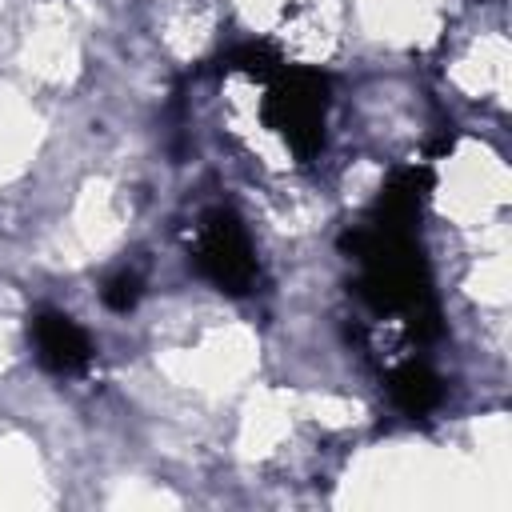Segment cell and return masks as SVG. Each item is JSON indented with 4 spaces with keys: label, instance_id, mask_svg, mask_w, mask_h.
Wrapping results in <instances>:
<instances>
[{
    "label": "cell",
    "instance_id": "6da1fadb",
    "mask_svg": "<svg viewBox=\"0 0 512 512\" xmlns=\"http://www.w3.org/2000/svg\"><path fill=\"white\" fill-rule=\"evenodd\" d=\"M340 252L360 264L356 296L376 312H416L432 304V276L420 244L412 232L384 228V224H352L340 232Z\"/></svg>",
    "mask_w": 512,
    "mask_h": 512
},
{
    "label": "cell",
    "instance_id": "7a4b0ae2",
    "mask_svg": "<svg viewBox=\"0 0 512 512\" xmlns=\"http://www.w3.org/2000/svg\"><path fill=\"white\" fill-rule=\"evenodd\" d=\"M328 76L320 68H280L264 96V120L288 140L296 160H312L324 148Z\"/></svg>",
    "mask_w": 512,
    "mask_h": 512
},
{
    "label": "cell",
    "instance_id": "3957f363",
    "mask_svg": "<svg viewBox=\"0 0 512 512\" xmlns=\"http://www.w3.org/2000/svg\"><path fill=\"white\" fill-rule=\"evenodd\" d=\"M192 264L208 284H216L228 296H248L260 284V264H256L252 240H248L240 216L224 204H216L200 216Z\"/></svg>",
    "mask_w": 512,
    "mask_h": 512
},
{
    "label": "cell",
    "instance_id": "277c9868",
    "mask_svg": "<svg viewBox=\"0 0 512 512\" xmlns=\"http://www.w3.org/2000/svg\"><path fill=\"white\" fill-rule=\"evenodd\" d=\"M28 336L36 344V360L56 372V376H76L88 368L92 360V340L88 332L68 316V312H56V308H40L32 320H28Z\"/></svg>",
    "mask_w": 512,
    "mask_h": 512
},
{
    "label": "cell",
    "instance_id": "5b68a950",
    "mask_svg": "<svg viewBox=\"0 0 512 512\" xmlns=\"http://www.w3.org/2000/svg\"><path fill=\"white\" fill-rule=\"evenodd\" d=\"M432 184H436V176H432L428 164L396 168V172L384 180V188H380V196H376L368 220H372V224H384V228L412 232V224H416L420 212H424V200H428Z\"/></svg>",
    "mask_w": 512,
    "mask_h": 512
},
{
    "label": "cell",
    "instance_id": "8992f818",
    "mask_svg": "<svg viewBox=\"0 0 512 512\" xmlns=\"http://www.w3.org/2000/svg\"><path fill=\"white\" fill-rule=\"evenodd\" d=\"M388 396L404 416H428L440 400H444V384L440 376L424 364V360H404L400 368H392L388 376Z\"/></svg>",
    "mask_w": 512,
    "mask_h": 512
},
{
    "label": "cell",
    "instance_id": "52a82bcc",
    "mask_svg": "<svg viewBox=\"0 0 512 512\" xmlns=\"http://www.w3.org/2000/svg\"><path fill=\"white\" fill-rule=\"evenodd\" d=\"M224 72H248L256 80H272L280 68H284V56L268 44V40H244L236 48H228L220 60H216Z\"/></svg>",
    "mask_w": 512,
    "mask_h": 512
},
{
    "label": "cell",
    "instance_id": "ba28073f",
    "mask_svg": "<svg viewBox=\"0 0 512 512\" xmlns=\"http://www.w3.org/2000/svg\"><path fill=\"white\" fill-rule=\"evenodd\" d=\"M104 304L112 308V312H132L136 304H140V296H144V280L136 276V272H116L108 284H104Z\"/></svg>",
    "mask_w": 512,
    "mask_h": 512
},
{
    "label": "cell",
    "instance_id": "9c48e42d",
    "mask_svg": "<svg viewBox=\"0 0 512 512\" xmlns=\"http://www.w3.org/2000/svg\"><path fill=\"white\" fill-rule=\"evenodd\" d=\"M452 144H456V132H452V124H448V128L428 144V156H448V152H452Z\"/></svg>",
    "mask_w": 512,
    "mask_h": 512
}]
</instances>
